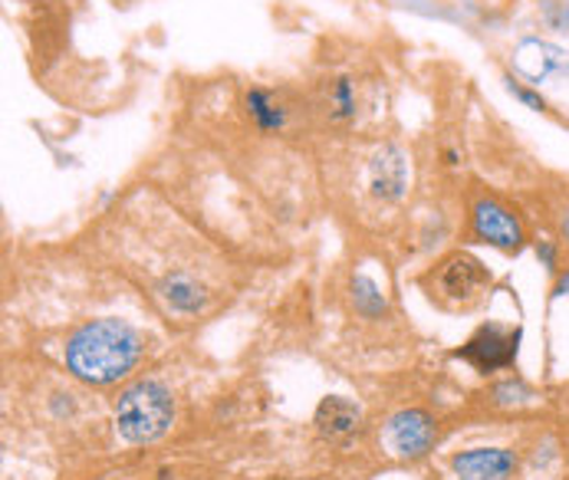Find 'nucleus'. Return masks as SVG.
Returning a JSON list of instances; mask_svg holds the SVG:
<instances>
[{"label":"nucleus","instance_id":"2","mask_svg":"<svg viewBox=\"0 0 569 480\" xmlns=\"http://www.w3.org/2000/svg\"><path fill=\"white\" fill-rule=\"evenodd\" d=\"M174 401L171 392L156 379L132 382L116 401V431L129 444H152L171 428Z\"/></svg>","mask_w":569,"mask_h":480},{"label":"nucleus","instance_id":"10","mask_svg":"<svg viewBox=\"0 0 569 480\" xmlns=\"http://www.w3.org/2000/svg\"><path fill=\"white\" fill-rule=\"evenodd\" d=\"M359 424V408L346 399H326L317 408V428L326 438H346Z\"/></svg>","mask_w":569,"mask_h":480},{"label":"nucleus","instance_id":"9","mask_svg":"<svg viewBox=\"0 0 569 480\" xmlns=\"http://www.w3.org/2000/svg\"><path fill=\"white\" fill-rule=\"evenodd\" d=\"M244 106L250 122H253L260 132H280V129L287 126V109H283V102H280L273 92L260 89V86L247 92Z\"/></svg>","mask_w":569,"mask_h":480},{"label":"nucleus","instance_id":"5","mask_svg":"<svg viewBox=\"0 0 569 480\" xmlns=\"http://www.w3.org/2000/svg\"><path fill=\"white\" fill-rule=\"evenodd\" d=\"M517 349H520V329H507V326L488 322L455 356L488 376V372L510 369L517 362Z\"/></svg>","mask_w":569,"mask_h":480},{"label":"nucleus","instance_id":"8","mask_svg":"<svg viewBox=\"0 0 569 480\" xmlns=\"http://www.w3.org/2000/svg\"><path fill=\"white\" fill-rule=\"evenodd\" d=\"M451 468L458 480H507L517 471V458L503 448H475L455 454Z\"/></svg>","mask_w":569,"mask_h":480},{"label":"nucleus","instance_id":"13","mask_svg":"<svg viewBox=\"0 0 569 480\" xmlns=\"http://www.w3.org/2000/svg\"><path fill=\"white\" fill-rule=\"evenodd\" d=\"M510 92H517V96H520V99H523L527 106H533V109H547V102H543V99H540L537 92H527V89H520L517 82H510Z\"/></svg>","mask_w":569,"mask_h":480},{"label":"nucleus","instance_id":"6","mask_svg":"<svg viewBox=\"0 0 569 480\" xmlns=\"http://www.w3.org/2000/svg\"><path fill=\"white\" fill-rule=\"evenodd\" d=\"M435 441H438V421L421 408L396 411L386 424V444L402 461L425 458L435 448Z\"/></svg>","mask_w":569,"mask_h":480},{"label":"nucleus","instance_id":"11","mask_svg":"<svg viewBox=\"0 0 569 480\" xmlns=\"http://www.w3.org/2000/svg\"><path fill=\"white\" fill-rule=\"evenodd\" d=\"M162 297L164 303L171 307V310H178V313H198V310H204L208 307V293H204V287L201 283H194L191 277H184V273H174V277H168L162 283Z\"/></svg>","mask_w":569,"mask_h":480},{"label":"nucleus","instance_id":"1","mask_svg":"<svg viewBox=\"0 0 569 480\" xmlns=\"http://www.w3.org/2000/svg\"><path fill=\"white\" fill-rule=\"evenodd\" d=\"M142 339L132 326L119 320H92L67 342L70 372L89 386H112L139 362Z\"/></svg>","mask_w":569,"mask_h":480},{"label":"nucleus","instance_id":"3","mask_svg":"<svg viewBox=\"0 0 569 480\" xmlns=\"http://www.w3.org/2000/svg\"><path fill=\"white\" fill-rule=\"evenodd\" d=\"M421 287L431 297V303H438L445 310H471L485 300L490 273L478 257H471L465 250H451L421 277Z\"/></svg>","mask_w":569,"mask_h":480},{"label":"nucleus","instance_id":"7","mask_svg":"<svg viewBox=\"0 0 569 480\" xmlns=\"http://www.w3.org/2000/svg\"><path fill=\"white\" fill-rule=\"evenodd\" d=\"M366 184L369 194L382 204H392L406 194L408 188V164L406 156L396 146H382L366 168Z\"/></svg>","mask_w":569,"mask_h":480},{"label":"nucleus","instance_id":"12","mask_svg":"<svg viewBox=\"0 0 569 480\" xmlns=\"http://www.w3.org/2000/svg\"><path fill=\"white\" fill-rule=\"evenodd\" d=\"M356 106H359V96H356V86L349 77H336L326 82V116L332 122L356 119Z\"/></svg>","mask_w":569,"mask_h":480},{"label":"nucleus","instance_id":"15","mask_svg":"<svg viewBox=\"0 0 569 480\" xmlns=\"http://www.w3.org/2000/svg\"><path fill=\"white\" fill-rule=\"evenodd\" d=\"M560 231H563V238L569 240V208L560 214Z\"/></svg>","mask_w":569,"mask_h":480},{"label":"nucleus","instance_id":"4","mask_svg":"<svg viewBox=\"0 0 569 480\" xmlns=\"http://www.w3.org/2000/svg\"><path fill=\"white\" fill-rule=\"evenodd\" d=\"M471 238L490 243L503 253H520L527 243V231H523L520 218L500 198L481 194L471 204Z\"/></svg>","mask_w":569,"mask_h":480},{"label":"nucleus","instance_id":"14","mask_svg":"<svg viewBox=\"0 0 569 480\" xmlns=\"http://www.w3.org/2000/svg\"><path fill=\"white\" fill-rule=\"evenodd\" d=\"M557 297H569V270L560 277V283H557Z\"/></svg>","mask_w":569,"mask_h":480}]
</instances>
